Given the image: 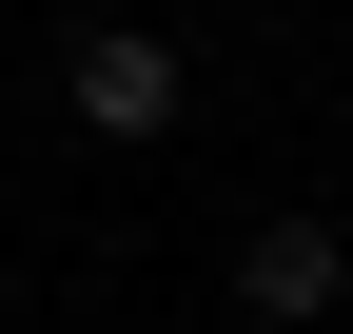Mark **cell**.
Here are the masks:
<instances>
[{
  "label": "cell",
  "instance_id": "7a4b0ae2",
  "mask_svg": "<svg viewBox=\"0 0 353 334\" xmlns=\"http://www.w3.org/2000/svg\"><path fill=\"white\" fill-rule=\"evenodd\" d=\"M236 295L275 315V334L334 315V295H353V236H334V217H255V236H236Z\"/></svg>",
  "mask_w": 353,
  "mask_h": 334
},
{
  "label": "cell",
  "instance_id": "6da1fadb",
  "mask_svg": "<svg viewBox=\"0 0 353 334\" xmlns=\"http://www.w3.org/2000/svg\"><path fill=\"white\" fill-rule=\"evenodd\" d=\"M59 99H79V138H118V157H138V138H176L196 59H176L157 20H79V39H59Z\"/></svg>",
  "mask_w": 353,
  "mask_h": 334
}]
</instances>
